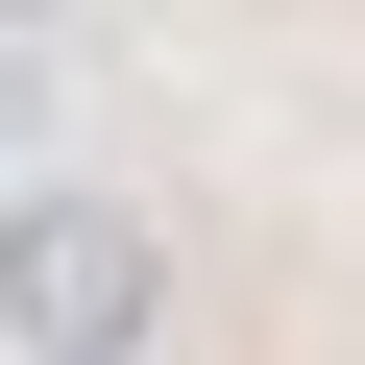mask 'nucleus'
<instances>
[{
	"label": "nucleus",
	"instance_id": "obj_1",
	"mask_svg": "<svg viewBox=\"0 0 365 365\" xmlns=\"http://www.w3.org/2000/svg\"><path fill=\"white\" fill-rule=\"evenodd\" d=\"M0 292H25V341H73V365L146 341V244H122V220H25V244H0Z\"/></svg>",
	"mask_w": 365,
	"mask_h": 365
},
{
	"label": "nucleus",
	"instance_id": "obj_2",
	"mask_svg": "<svg viewBox=\"0 0 365 365\" xmlns=\"http://www.w3.org/2000/svg\"><path fill=\"white\" fill-rule=\"evenodd\" d=\"M0 25H49V0H0Z\"/></svg>",
	"mask_w": 365,
	"mask_h": 365
}]
</instances>
